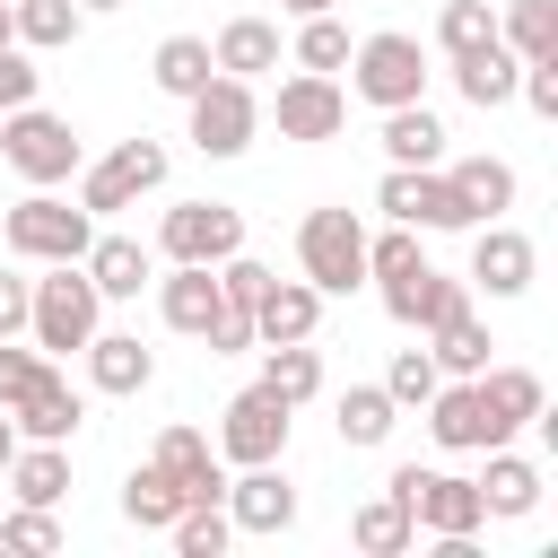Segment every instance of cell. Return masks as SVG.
<instances>
[{
	"label": "cell",
	"instance_id": "cell-33",
	"mask_svg": "<svg viewBox=\"0 0 558 558\" xmlns=\"http://www.w3.org/2000/svg\"><path fill=\"white\" fill-rule=\"evenodd\" d=\"M445 183L462 192V209H471V218H497V209H514V166H506V157H462Z\"/></svg>",
	"mask_w": 558,
	"mask_h": 558
},
{
	"label": "cell",
	"instance_id": "cell-35",
	"mask_svg": "<svg viewBox=\"0 0 558 558\" xmlns=\"http://www.w3.org/2000/svg\"><path fill=\"white\" fill-rule=\"evenodd\" d=\"M427 340H436V349H427V357H436V375H480V366H488V331H480V314H471V305H462L453 323H436Z\"/></svg>",
	"mask_w": 558,
	"mask_h": 558
},
{
	"label": "cell",
	"instance_id": "cell-11",
	"mask_svg": "<svg viewBox=\"0 0 558 558\" xmlns=\"http://www.w3.org/2000/svg\"><path fill=\"white\" fill-rule=\"evenodd\" d=\"M157 253H166V262H227V253H244V209H227V201H183V209H166Z\"/></svg>",
	"mask_w": 558,
	"mask_h": 558
},
{
	"label": "cell",
	"instance_id": "cell-7",
	"mask_svg": "<svg viewBox=\"0 0 558 558\" xmlns=\"http://www.w3.org/2000/svg\"><path fill=\"white\" fill-rule=\"evenodd\" d=\"M183 105H192V148H201V157H244V148H253V131H262L253 87H244V78H227V70H218L201 96H183Z\"/></svg>",
	"mask_w": 558,
	"mask_h": 558
},
{
	"label": "cell",
	"instance_id": "cell-26",
	"mask_svg": "<svg viewBox=\"0 0 558 558\" xmlns=\"http://www.w3.org/2000/svg\"><path fill=\"white\" fill-rule=\"evenodd\" d=\"M384 157L392 166H436L445 157V122L427 105H384Z\"/></svg>",
	"mask_w": 558,
	"mask_h": 558
},
{
	"label": "cell",
	"instance_id": "cell-1",
	"mask_svg": "<svg viewBox=\"0 0 558 558\" xmlns=\"http://www.w3.org/2000/svg\"><path fill=\"white\" fill-rule=\"evenodd\" d=\"M96 323H105L96 279H87L78 262H52V279H35V296H26V331H35V349H87Z\"/></svg>",
	"mask_w": 558,
	"mask_h": 558
},
{
	"label": "cell",
	"instance_id": "cell-49",
	"mask_svg": "<svg viewBox=\"0 0 558 558\" xmlns=\"http://www.w3.org/2000/svg\"><path fill=\"white\" fill-rule=\"evenodd\" d=\"M279 9H288V17H323L331 0H279Z\"/></svg>",
	"mask_w": 558,
	"mask_h": 558
},
{
	"label": "cell",
	"instance_id": "cell-37",
	"mask_svg": "<svg viewBox=\"0 0 558 558\" xmlns=\"http://www.w3.org/2000/svg\"><path fill=\"white\" fill-rule=\"evenodd\" d=\"M392 418H401V410H392L384 384H349V392H340V445H384Z\"/></svg>",
	"mask_w": 558,
	"mask_h": 558
},
{
	"label": "cell",
	"instance_id": "cell-25",
	"mask_svg": "<svg viewBox=\"0 0 558 558\" xmlns=\"http://www.w3.org/2000/svg\"><path fill=\"white\" fill-rule=\"evenodd\" d=\"M9 497L17 506H61L70 497V453L61 445H17L9 453Z\"/></svg>",
	"mask_w": 558,
	"mask_h": 558
},
{
	"label": "cell",
	"instance_id": "cell-23",
	"mask_svg": "<svg viewBox=\"0 0 558 558\" xmlns=\"http://www.w3.org/2000/svg\"><path fill=\"white\" fill-rule=\"evenodd\" d=\"M209 61H218L227 78L279 70V26H270V17H227V26H218V44H209Z\"/></svg>",
	"mask_w": 558,
	"mask_h": 558
},
{
	"label": "cell",
	"instance_id": "cell-36",
	"mask_svg": "<svg viewBox=\"0 0 558 558\" xmlns=\"http://www.w3.org/2000/svg\"><path fill=\"white\" fill-rule=\"evenodd\" d=\"M262 384H270V392L296 410V401H314V392H323V357H314L305 340H270V366H262Z\"/></svg>",
	"mask_w": 558,
	"mask_h": 558
},
{
	"label": "cell",
	"instance_id": "cell-22",
	"mask_svg": "<svg viewBox=\"0 0 558 558\" xmlns=\"http://www.w3.org/2000/svg\"><path fill=\"white\" fill-rule=\"evenodd\" d=\"M514 78H523V61H514L497 35H488V44H471V52H453V87H462L480 113H488V105H506V96H514Z\"/></svg>",
	"mask_w": 558,
	"mask_h": 558
},
{
	"label": "cell",
	"instance_id": "cell-48",
	"mask_svg": "<svg viewBox=\"0 0 558 558\" xmlns=\"http://www.w3.org/2000/svg\"><path fill=\"white\" fill-rule=\"evenodd\" d=\"M17 445H26V436H17V418L0 410V471H9V453H17Z\"/></svg>",
	"mask_w": 558,
	"mask_h": 558
},
{
	"label": "cell",
	"instance_id": "cell-15",
	"mask_svg": "<svg viewBox=\"0 0 558 558\" xmlns=\"http://www.w3.org/2000/svg\"><path fill=\"white\" fill-rule=\"evenodd\" d=\"M532 270H541L532 235H523V227L480 218V244H471V288H488V296H523V288H532Z\"/></svg>",
	"mask_w": 558,
	"mask_h": 558
},
{
	"label": "cell",
	"instance_id": "cell-6",
	"mask_svg": "<svg viewBox=\"0 0 558 558\" xmlns=\"http://www.w3.org/2000/svg\"><path fill=\"white\" fill-rule=\"evenodd\" d=\"M349 87L384 113V105H418V87H427V52H418V35H366V44H349Z\"/></svg>",
	"mask_w": 558,
	"mask_h": 558
},
{
	"label": "cell",
	"instance_id": "cell-20",
	"mask_svg": "<svg viewBox=\"0 0 558 558\" xmlns=\"http://www.w3.org/2000/svg\"><path fill=\"white\" fill-rule=\"evenodd\" d=\"M148 462H166V471H174L183 506H218V497H227V471H218V453H209V436H201V427H166Z\"/></svg>",
	"mask_w": 558,
	"mask_h": 558
},
{
	"label": "cell",
	"instance_id": "cell-39",
	"mask_svg": "<svg viewBox=\"0 0 558 558\" xmlns=\"http://www.w3.org/2000/svg\"><path fill=\"white\" fill-rule=\"evenodd\" d=\"M296 61L305 70H349V26L323 9V17H296Z\"/></svg>",
	"mask_w": 558,
	"mask_h": 558
},
{
	"label": "cell",
	"instance_id": "cell-24",
	"mask_svg": "<svg viewBox=\"0 0 558 558\" xmlns=\"http://www.w3.org/2000/svg\"><path fill=\"white\" fill-rule=\"evenodd\" d=\"M78 270L96 279V296H140V288H148V244H131V235H96V244L78 253Z\"/></svg>",
	"mask_w": 558,
	"mask_h": 558
},
{
	"label": "cell",
	"instance_id": "cell-9",
	"mask_svg": "<svg viewBox=\"0 0 558 558\" xmlns=\"http://www.w3.org/2000/svg\"><path fill=\"white\" fill-rule=\"evenodd\" d=\"M166 183V148L157 140H122L113 157H96L87 166V183H78V209L87 218H113V209H131L140 192H157Z\"/></svg>",
	"mask_w": 558,
	"mask_h": 558
},
{
	"label": "cell",
	"instance_id": "cell-8",
	"mask_svg": "<svg viewBox=\"0 0 558 558\" xmlns=\"http://www.w3.org/2000/svg\"><path fill=\"white\" fill-rule=\"evenodd\" d=\"M270 122H279V140H340L349 131V87L331 70H296V78H279Z\"/></svg>",
	"mask_w": 558,
	"mask_h": 558
},
{
	"label": "cell",
	"instance_id": "cell-5",
	"mask_svg": "<svg viewBox=\"0 0 558 558\" xmlns=\"http://www.w3.org/2000/svg\"><path fill=\"white\" fill-rule=\"evenodd\" d=\"M0 157L26 183H70L78 174V131L61 113H44V105H17V113H0Z\"/></svg>",
	"mask_w": 558,
	"mask_h": 558
},
{
	"label": "cell",
	"instance_id": "cell-30",
	"mask_svg": "<svg viewBox=\"0 0 558 558\" xmlns=\"http://www.w3.org/2000/svg\"><path fill=\"white\" fill-rule=\"evenodd\" d=\"M148 78H157L166 96H201V87L218 78V61H209V35H166V44H157V61H148Z\"/></svg>",
	"mask_w": 558,
	"mask_h": 558
},
{
	"label": "cell",
	"instance_id": "cell-41",
	"mask_svg": "<svg viewBox=\"0 0 558 558\" xmlns=\"http://www.w3.org/2000/svg\"><path fill=\"white\" fill-rule=\"evenodd\" d=\"M488 35H497L488 0H445V17H436V44H445V52H471V44H488Z\"/></svg>",
	"mask_w": 558,
	"mask_h": 558
},
{
	"label": "cell",
	"instance_id": "cell-10",
	"mask_svg": "<svg viewBox=\"0 0 558 558\" xmlns=\"http://www.w3.org/2000/svg\"><path fill=\"white\" fill-rule=\"evenodd\" d=\"M375 209H384L392 227H436V235H445V227H480V218L462 209V192H453L436 166H392L384 192H375Z\"/></svg>",
	"mask_w": 558,
	"mask_h": 558
},
{
	"label": "cell",
	"instance_id": "cell-27",
	"mask_svg": "<svg viewBox=\"0 0 558 558\" xmlns=\"http://www.w3.org/2000/svg\"><path fill=\"white\" fill-rule=\"evenodd\" d=\"M480 506H488V514H532V506H541V471H532L523 453L488 445V471H480Z\"/></svg>",
	"mask_w": 558,
	"mask_h": 558
},
{
	"label": "cell",
	"instance_id": "cell-46",
	"mask_svg": "<svg viewBox=\"0 0 558 558\" xmlns=\"http://www.w3.org/2000/svg\"><path fill=\"white\" fill-rule=\"evenodd\" d=\"M35 375H44V357H35V349H9V340H0V410H9V401H17V392H26Z\"/></svg>",
	"mask_w": 558,
	"mask_h": 558
},
{
	"label": "cell",
	"instance_id": "cell-21",
	"mask_svg": "<svg viewBox=\"0 0 558 558\" xmlns=\"http://www.w3.org/2000/svg\"><path fill=\"white\" fill-rule=\"evenodd\" d=\"M148 375H157V357L140 349V331H105V323H96V340H87V384H96V392H148Z\"/></svg>",
	"mask_w": 558,
	"mask_h": 558
},
{
	"label": "cell",
	"instance_id": "cell-4",
	"mask_svg": "<svg viewBox=\"0 0 558 558\" xmlns=\"http://www.w3.org/2000/svg\"><path fill=\"white\" fill-rule=\"evenodd\" d=\"M296 262H305V279H314L323 296H349V288L366 279V227H357V209H305Z\"/></svg>",
	"mask_w": 558,
	"mask_h": 558
},
{
	"label": "cell",
	"instance_id": "cell-16",
	"mask_svg": "<svg viewBox=\"0 0 558 558\" xmlns=\"http://www.w3.org/2000/svg\"><path fill=\"white\" fill-rule=\"evenodd\" d=\"M227 523L235 532H288L296 523V488L279 480V462H244V480H227Z\"/></svg>",
	"mask_w": 558,
	"mask_h": 558
},
{
	"label": "cell",
	"instance_id": "cell-50",
	"mask_svg": "<svg viewBox=\"0 0 558 558\" xmlns=\"http://www.w3.org/2000/svg\"><path fill=\"white\" fill-rule=\"evenodd\" d=\"M0 44H17V17H9V0H0Z\"/></svg>",
	"mask_w": 558,
	"mask_h": 558
},
{
	"label": "cell",
	"instance_id": "cell-28",
	"mask_svg": "<svg viewBox=\"0 0 558 558\" xmlns=\"http://www.w3.org/2000/svg\"><path fill=\"white\" fill-rule=\"evenodd\" d=\"M183 514V488H174V471L166 462H140L131 480H122V523H140V532H166Z\"/></svg>",
	"mask_w": 558,
	"mask_h": 558
},
{
	"label": "cell",
	"instance_id": "cell-44",
	"mask_svg": "<svg viewBox=\"0 0 558 558\" xmlns=\"http://www.w3.org/2000/svg\"><path fill=\"white\" fill-rule=\"evenodd\" d=\"M201 340H209V357H235V349H253V305H218V323H209Z\"/></svg>",
	"mask_w": 558,
	"mask_h": 558
},
{
	"label": "cell",
	"instance_id": "cell-13",
	"mask_svg": "<svg viewBox=\"0 0 558 558\" xmlns=\"http://www.w3.org/2000/svg\"><path fill=\"white\" fill-rule=\"evenodd\" d=\"M427 427H436V445H445V453H488V445H506V427H497V410H488L480 375L436 384V392H427Z\"/></svg>",
	"mask_w": 558,
	"mask_h": 558
},
{
	"label": "cell",
	"instance_id": "cell-38",
	"mask_svg": "<svg viewBox=\"0 0 558 558\" xmlns=\"http://www.w3.org/2000/svg\"><path fill=\"white\" fill-rule=\"evenodd\" d=\"M166 532H174V549H183V558H218V549L235 541V523H227V506H183V514H174Z\"/></svg>",
	"mask_w": 558,
	"mask_h": 558
},
{
	"label": "cell",
	"instance_id": "cell-45",
	"mask_svg": "<svg viewBox=\"0 0 558 558\" xmlns=\"http://www.w3.org/2000/svg\"><path fill=\"white\" fill-rule=\"evenodd\" d=\"M17 105H35V61L17 44H0V113H17Z\"/></svg>",
	"mask_w": 558,
	"mask_h": 558
},
{
	"label": "cell",
	"instance_id": "cell-31",
	"mask_svg": "<svg viewBox=\"0 0 558 558\" xmlns=\"http://www.w3.org/2000/svg\"><path fill=\"white\" fill-rule=\"evenodd\" d=\"M480 392H488V410H497V427L514 436L523 418H541L549 410V392H541V375L532 366H480Z\"/></svg>",
	"mask_w": 558,
	"mask_h": 558
},
{
	"label": "cell",
	"instance_id": "cell-14",
	"mask_svg": "<svg viewBox=\"0 0 558 558\" xmlns=\"http://www.w3.org/2000/svg\"><path fill=\"white\" fill-rule=\"evenodd\" d=\"M462 305H471V279H445L436 262H418V270L384 279V314H392V323H410V331H436V323H453Z\"/></svg>",
	"mask_w": 558,
	"mask_h": 558
},
{
	"label": "cell",
	"instance_id": "cell-34",
	"mask_svg": "<svg viewBox=\"0 0 558 558\" xmlns=\"http://www.w3.org/2000/svg\"><path fill=\"white\" fill-rule=\"evenodd\" d=\"M9 17H17V44H35V52H61V44H78V0H9Z\"/></svg>",
	"mask_w": 558,
	"mask_h": 558
},
{
	"label": "cell",
	"instance_id": "cell-51",
	"mask_svg": "<svg viewBox=\"0 0 558 558\" xmlns=\"http://www.w3.org/2000/svg\"><path fill=\"white\" fill-rule=\"evenodd\" d=\"M78 9H122V0H78Z\"/></svg>",
	"mask_w": 558,
	"mask_h": 558
},
{
	"label": "cell",
	"instance_id": "cell-17",
	"mask_svg": "<svg viewBox=\"0 0 558 558\" xmlns=\"http://www.w3.org/2000/svg\"><path fill=\"white\" fill-rule=\"evenodd\" d=\"M9 418H17V436H26V445H70V436H78V418H87V401L44 366V375L9 401Z\"/></svg>",
	"mask_w": 558,
	"mask_h": 558
},
{
	"label": "cell",
	"instance_id": "cell-47",
	"mask_svg": "<svg viewBox=\"0 0 558 558\" xmlns=\"http://www.w3.org/2000/svg\"><path fill=\"white\" fill-rule=\"evenodd\" d=\"M26 296H35V288H26L17 270H0V340H17V331H26Z\"/></svg>",
	"mask_w": 558,
	"mask_h": 558
},
{
	"label": "cell",
	"instance_id": "cell-32",
	"mask_svg": "<svg viewBox=\"0 0 558 558\" xmlns=\"http://www.w3.org/2000/svg\"><path fill=\"white\" fill-rule=\"evenodd\" d=\"M349 541H357L366 558H401V549L418 541V523H410V506H401V497L384 488V497H366V506H357V523H349Z\"/></svg>",
	"mask_w": 558,
	"mask_h": 558
},
{
	"label": "cell",
	"instance_id": "cell-40",
	"mask_svg": "<svg viewBox=\"0 0 558 558\" xmlns=\"http://www.w3.org/2000/svg\"><path fill=\"white\" fill-rule=\"evenodd\" d=\"M445 375H436V357L427 349H401L392 357V375H384V392H392V410H427V392H436Z\"/></svg>",
	"mask_w": 558,
	"mask_h": 558
},
{
	"label": "cell",
	"instance_id": "cell-18",
	"mask_svg": "<svg viewBox=\"0 0 558 558\" xmlns=\"http://www.w3.org/2000/svg\"><path fill=\"white\" fill-rule=\"evenodd\" d=\"M218 305H227V296H218V262H174V270L157 279V314H166V331H192V340H201V331L218 323Z\"/></svg>",
	"mask_w": 558,
	"mask_h": 558
},
{
	"label": "cell",
	"instance_id": "cell-2",
	"mask_svg": "<svg viewBox=\"0 0 558 558\" xmlns=\"http://www.w3.org/2000/svg\"><path fill=\"white\" fill-rule=\"evenodd\" d=\"M384 488H392V497L410 506V523H418V532H436V541H453V532H471V541H480V523H488L480 480H462V471H418V462H401Z\"/></svg>",
	"mask_w": 558,
	"mask_h": 558
},
{
	"label": "cell",
	"instance_id": "cell-19",
	"mask_svg": "<svg viewBox=\"0 0 558 558\" xmlns=\"http://www.w3.org/2000/svg\"><path fill=\"white\" fill-rule=\"evenodd\" d=\"M314 323H323V288L314 279H270L262 296H253V340L270 349V340H314Z\"/></svg>",
	"mask_w": 558,
	"mask_h": 558
},
{
	"label": "cell",
	"instance_id": "cell-29",
	"mask_svg": "<svg viewBox=\"0 0 558 558\" xmlns=\"http://www.w3.org/2000/svg\"><path fill=\"white\" fill-rule=\"evenodd\" d=\"M497 44L514 61H558V0H514L497 17Z\"/></svg>",
	"mask_w": 558,
	"mask_h": 558
},
{
	"label": "cell",
	"instance_id": "cell-43",
	"mask_svg": "<svg viewBox=\"0 0 558 558\" xmlns=\"http://www.w3.org/2000/svg\"><path fill=\"white\" fill-rule=\"evenodd\" d=\"M0 541H9V549H61V523H52V506H17V514L0 523Z\"/></svg>",
	"mask_w": 558,
	"mask_h": 558
},
{
	"label": "cell",
	"instance_id": "cell-3",
	"mask_svg": "<svg viewBox=\"0 0 558 558\" xmlns=\"http://www.w3.org/2000/svg\"><path fill=\"white\" fill-rule=\"evenodd\" d=\"M0 235H9V253H17V262H78V253L96 244V218H87V209H70V201H52V192L35 183V192L9 209V227H0Z\"/></svg>",
	"mask_w": 558,
	"mask_h": 558
},
{
	"label": "cell",
	"instance_id": "cell-12",
	"mask_svg": "<svg viewBox=\"0 0 558 558\" xmlns=\"http://www.w3.org/2000/svg\"><path fill=\"white\" fill-rule=\"evenodd\" d=\"M279 445H288V401L270 392V384H253V392H235L227 410H218V453L244 471V462H279Z\"/></svg>",
	"mask_w": 558,
	"mask_h": 558
},
{
	"label": "cell",
	"instance_id": "cell-42",
	"mask_svg": "<svg viewBox=\"0 0 558 558\" xmlns=\"http://www.w3.org/2000/svg\"><path fill=\"white\" fill-rule=\"evenodd\" d=\"M427 253H418V235L410 227H392V235H366V279H401V270H418Z\"/></svg>",
	"mask_w": 558,
	"mask_h": 558
}]
</instances>
